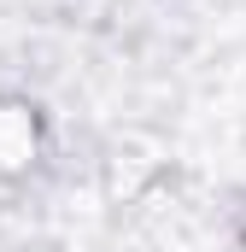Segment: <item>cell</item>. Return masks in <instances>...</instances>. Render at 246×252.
I'll return each instance as SVG.
<instances>
[{
  "instance_id": "obj_1",
  "label": "cell",
  "mask_w": 246,
  "mask_h": 252,
  "mask_svg": "<svg viewBox=\"0 0 246 252\" xmlns=\"http://www.w3.org/2000/svg\"><path fill=\"white\" fill-rule=\"evenodd\" d=\"M35 158V118L18 100H0V170H24Z\"/></svg>"
},
{
  "instance_id": "obj_2",
  "label": "cell",
  "mask_w": 246,
  "mask_h": 252,
  "mask_svg": "<svg viewBox=\"0 0 246 252\" xmlns=\"http://www.w3.org/2000/svg\"><path fill=\"white\" fill-rule=\"evenodd\" d=\"M235 235H241V247H246V211H241V217H235Z\"/></svg>"
}]
</instances>
